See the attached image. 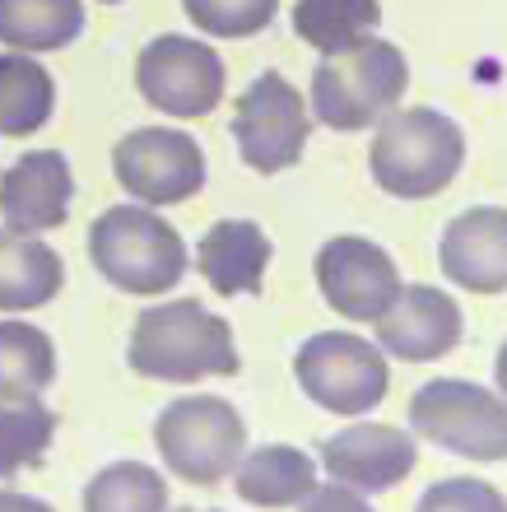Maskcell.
Returning <instances> with one entry per match:
<instances>
[{
    "mask_svg": "<svg viewBox=\"0 0 507 512\" xmlns=\"http://www.w3.org/2000/svg\"><path fill=\"white\" fill-rule=\"evenodd\" d=\"M126 364L154 382L233 378L238 345L219 312L201 308L196 298H177V303H159L135 317Z\"/></svg>",
    "mask_w": 507,
    "mask_h": 512,
    "instance_id": "obj_1",
    "label": "cell"
},
{
    "mask_svg": "<svg viewBox=\"0 0 507 512\" xmlns=\"http://www.w3.org/2000/svg\"><path fill=\"white\" fill-rule=\"evenodd\" d=\"M368 173L396 201H428L456 182L466 163V131L438 108H396L373 126Z\"/></svg>",
    "mask_w": 507,
    "mask_h": 512,
    "instance_id": "obj_2",
    "label": "cell"
},
{
    "mask_svg": "<svg viewBox=\"0 0 507 512\" xmlns=\"http://www.w3.org/2000/svg\"><path fill=\"white\" fill-rule=\"evenodd\" d=\"M410 89V61L396 42L359 38L345 52L321 56L312 70V117L331 131H368L401 108Z\"/></svg>",
    "mask_w": 507,
    "mask_h": 512,
    "instance_id": "obj_3",
    "label": "cell"
},
{
    "mask_svg": "<svg viewBox=\"0 0 507 512\" xmlns=\"http://www.w3.org/2000/svg\"><path fill=\"white\" fill-rule=\"evenodd\" d=\"M89 256L98 275L121 294H168L187 275V243L154 205H112L89 229Z\"/></svg>",
    "mask_w": 507,
    "mask_h": 512,
    "instance_id": "obj_4",
    "label": "cell"
},
{
    "mask_svg": "<svg viewBox=\"0 0 507 512\" xmlns=\"http://www.w3.org/2000/svg\"><path fill=\"white\" fill-rule=\"evenodd\" d=\"M163 466L187 485H224L247 452V424L219 396H182L154 424Z\"/></svg>",
    "mask_w": 507,
    "mask_h": 512,
    "instance_id": "obj_5",
    "label": "cell"
},
{
    "mask_svg": "<svg viewBox=\"0 0 507 512\" xmlns=\"http://www.w3.org/2000/svg\"><path fill=\"white\" fill-rule=\"evenodd\" d=\"M410 429L424 443L470 461H507V396L480 382L433 378L414 391Z\"/></svg>",
    "mask_w": 507,
    "mask_h": 512,
    "instance_id": "obj_6",
    "label": "cell"
},
{
    "mask_svg": "<svg viewBox=\"0 0 507 512\" xmlns=\"http://www.w3.org/2000/svg\"><path fill=\"white\" fill-rule=\"evenodd\" d=\"M294 378L307 401L331 415H368L391 391V368L373 340L321 331L294 354Z\"/></svg>",
    "mask_w": 507,
    "mask_h": 512,
    "instance_id": "obj_7",
    "label": "cell"
},
{
    "mask_svg": "<svg viewBox=\"0 0 507 512\" xmlns=\"http://www.w3.org/2000/svg\"><path fill=\"white\" fill-rule=\"evenodd\" d=\"M135 89L163 117H210L224 98V61L210 42L163 33L135 61Z\"/></svg>",
    "mask_w": 507,
    "mask_h": 512,
    "instance_id": "obj_8",
    "label": "cell"
},
{
    "mask_svg": "<svg viewBox=\"0 0 507 512\" xmlns=\"http://www.w3.org/2000/svg\"><path fill=\"white\" fill-rule=\"evenodd\" d=\"M307 131H312L307 98L284 80L280 70L256 75L242 89L238 108H233V140H238V154L252 173L294 168L307 149Z\"/></svg>",
    "mask_w": 507,
    "mask_h": 512,
    "instance_id": "obj_9",
    "label": "cell"
},
{
    "mask_svg": "<svg viewBox=\"0 0 507 512\" xmlns=\"http://www.w3.org/2000/svg\"><path fill=\"white\" fill-rule=\"evenodd\" d=\"M112 173L140 205H182L205 187V149L177 126H140L117 140Z\"/></svg>",
    "mask_w": 507,
    "mask_h": 512,
    "instance_id": "obj_10",
    "label": "cell"
},
{
    "mask_svg": "<svg viewBox=\"0 0 507 512\" xmlns=\"http://www.w3.org/2000/svg\"><path fill=\"white\" fill-rule=\"evenodd\" d=\"M317 289L345 322H377L401 294V270L377 243L340 233L317 252Z\"/></svg>",
    "mask_w": 507,
    "mask_h": 512,
    "instance_id": "obj_11",
    "label": "cell"
},
{
    "mask_svg": "<svg viewBox=\"0 0 507 512\" xmlns=\"http://www.w3.org/2000/svg\"><path fill=\"white\" fill-rule=\"evenodd\" d=\"M419 461V447L405 429L396 424H345L340 433H331L321 443V466L335 485L359 489V494H382V489H396L405 475L414 471Z\"/></svg>",
    "mask_w": 507,
    "mask_h": 512,
    "instance_id": "obj_12",
    "label": "cell"
},
{
    "mask_svg": "<svg viewBox=\"0 0 507 512\" xmlns=\"http://www.w3.org/2000/svg\"><path fill=\"white\" fill-rule=\"evenodd\" d=\"M377 350L396 354L405 364H433L442 354H452L466 336V317L452 294H442L433 284H401V294L382 317H377Z\"/></svg>",
    "mask_w": 507,
    "mask_h": 512,
    "instance_id": "obj_13",
    "label": "cell"
},
{
    "mask_svg": "<svg viewBox=\"0 0 507 512\" xmlns=\"http://www.w3.org/2000/svg\"><path fill=\"white\" fill-rule=\"evenodd\" d=\"M442 275L466 294H503L507 289V205H475L442 229Z\"/></svg>",
    "mask_w": 507,
    "mask_h": 512,
    "instance_id": "obj_14",
    "label": "cell"
},
{
    "mask_svg": "<svg viewBox=\"0 0 507 512\" xmlns=\"http://www.w3.org/2000/svg\"><path fill=\"white\" fill-rule=\"evenodd\" d=\"M70 196H75V177H70L66 154L56 149H33L10 173H0V219L14 233H47L61 229L70 215Z\"/></svg>",
    "mask_w": 507,
    "mask_h": 512,
    "instance_id": "obj_15",
    "label": "cell"
},
{
    "mask_svg": "<svg viewBox=\"0 0 507 512\" xmlns=\"http://www.w3.org/2000/svg\"><path fill=\"white\" fill-rule=\"evenodd\" d=\"M270 266V238L252 219H219L196 247V270L214 294H261Z\"/></svg>",
    "mask_w": 507,
    "mask_h": 512,
    "instance_id": "obj_16",
    "label": "cell"
},
{
    "mask_svg": "<svg viewBox=\"0 0 507 512\" xmlns=\"http://www.w3.org/2000/svg\"><path fill=\"white\" fill-rule=\"evenodd\" d=\"M66 284V266L38 233L0 229V312L47 308Z\"/></svg>",
    "mask_w": 507,
    "mask_h": 512,
    "instance_id": "obj_17",
    "label": "cell"
},
{
    "mask_svg": "<svg viewBox=\"0 0 507 512\" xmlns=\"http://www.w3.org/2000/svg\"><path fill=\"white\" fill-rule=\"evenodd\" d=\"M233 485L252 508H298L317 489V461L289 443L242 452Z\"/></svg>",
    "mask_w": 507,
    "mask_h": 512,
    "instance_id": "obj_18",
    "label": "cell"
},
{
    "mask_svg": "<svg viewBox=\"0 0 507 512\" xmlns=\"http://www.w3.org/2000/svg\"><path fill=\"white\" fill-rule=\"evenodd\" d=\"M84 33V0H0L5 52H61Z\"/></svg>",
    "mask_w": 507,
    "mask_h": 512,
    "instance_id": "obj_19",
    "label": "cell"
},
{
    "mask_svg": "<svg viewBox=\"0 0 507 512\" xmlns=\"http://www.w3.org/2000/svg\"><path fill=\"white\" fill-rule=\"evenodd\" d=\"M56 80L38 66V56L5 52L0 56V135H33L52 122Z\"/></svg>",
    "mask_w": 507,
    "mask_h": 512,
    "instance_id": "obj_20",
    "label": "cell"
},
{
    "mask_svg": "<svg viewBox=\"0 0 507 512\" xmlns=\"http://www.w3.org/2000/svg\"><path fill=\"white\" fill-rule=\"evenodd\" d=\"M56 378V350L47 331L28 322H0V405L38 401Z\"/></svg>",
    "mask_w": 507,
    "mask_h": 512,
    "instance_id": "obj_21",
    "label": "cell"
},
{
    "mask_svg": "<svg viewBox=\"0 0 507 512\" xmlns=\"http://www.w3.org/2000/svg\"><path fill=\"white\" fill-rule=\"evenodd\" d=\"M377 19H382L377 0H298L294 5V33L321 56L345 52L359 38L377 33Z\"/></svg>",
    "mask_w": 507,
    "mask_h": 512,
    "instance_id": "obj_22",
    "label": "cell"
},
{
    "mask_svg": "<svg viewBox=\"0 0 507 512\" xmlns=\"http://www.w3.org/2000/svg\"><path fill=\"white\" fill-rule=\"evenodd\" d=\"M84 512H168V480L145 461H117L89 480Z\"/></svg>",
    "mask_w": 507,
    "mask_h": 512,
    "instance_id": "obj_23",
    "label": "cell"
},
{
    "mask_svg": "<svg viewBox=\"0 0 507 512\" xmlns=\"http://www.w3.org/2000/svg\"><path fill=\"white\" fill-rule=\"evenodd\" d=\"M56 438V415L38 401L0 405V480L28 471L47 457Z\"/></svg>",
    "mask_w": 507,
    "mask_h": 512,
    "instance_id": "obj_24",
    "label": "cell"
},
{
    "mask_svg": "<svg viewBox=\"0 0 507 512\" xmlns=\"http://www.w3.org/2000/svg\"><path fill=\"white\" fill-rule=\"evenodd\" d=\"M182 10L210 38H256L275 24L280 0H182Z\"/></svg>",
    "mask_w": 507,
    "mask_h": 512,
    "instance_id": "obj_25",
    "label": "cell"
},
{
    "mask_svg": "<svg viewBox=\"0 0 507 512\" xmlns=\"http://www.w3.org/2000/svg\"><path fill=\"white\" fill-rule=\"evenodd\" d=\"M414 512H507V499L484 480L456 475V480H438L433 489H424Z\"/></svg>",
    "mask_w": 507,
    "mask_h": 512,
    "instance_id": "obj_26",
    "label": "cell"
},
{
    "mask_svg": "<svg viewBox=\"0 0 507 512\" xmlns=\"http://www.w3.org/2000/svg\"><path fill=\"white\" fill-rule=\"evenodd\" d=\"M298 512H373V508H368V499H363L359 489H345L331 480V485L312 489V494L298 503Z\"/></svg>",
    "mask_w": 507,
    "mask_h": 512,
    "instance_id": "obj_27",
    "label": "cell"
},
{
    "mask_svg": "<svg viewBox=\"0 0 507 512\" xmlns=\"http://www.w3.org/2000/svg\"><path fill=\"white\" fill-rule=\"evenodd\" d=\"M0 512H52L33 494H14V489H0Z\"/></svg>",
    "mask_w": 507,
    "mask_h": 512,
    "instance_id": "obj_28",
    "label": "cell"
},
{
    "mask_svg": "<svg viewBox=\"0 0 507 512\" xmlns=\"http://www.w3.org/2000/svg\"><path fill=\"white\" fill-rule=\"evenodd\" d=\"M494 378H498V391L507 396V345L498 350V364H494Z\"/></svg>",
    "mask_w": 507,
    "mask_h": 512,
    "instance_id": "obj_29",
    "label": "cell"
},
{
    "mask_svg": "<svg viewBox=\"0 0 507 512\" xmlns=\"http://www.w3.org/2000/svg\"><path fill=\"white\" fill-rule=\"evenodd\" d=\"M103 5H121V0H103Z\"/></svg>",
    "mask_w": 507,
    "mask_h": 512,
    "instance_id": "obj_30",
    "label": "cell"
},
{
    "mask_svg": "<svg viewBox=\"0 0 507 512\" xmlns=\"http://www.w3.org/2000/svg\"><path fill=\"white\" fill-rule=\"evenodd\" d=\"M182 512H196V508H182Z\"/></svg>",
    "mask_w": 507,
    "mask_h": 512,
    "instance_id": "obj_31",
    "label": "cell"
}]
</instances>
